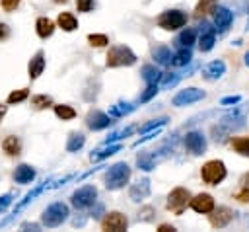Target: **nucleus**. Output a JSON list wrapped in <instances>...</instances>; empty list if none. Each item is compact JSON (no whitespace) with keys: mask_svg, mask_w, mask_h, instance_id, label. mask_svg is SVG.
<instances>
[{"mask_svg":"<svg viewBox=\"0 0 249 232\" xmlns=\"http://www.w3.org/2000/svg\"><path fill=\"white\" fill-rule=\"evenodd\" d=\"M105 64L109 68H117V66H132L136 62V55L124 47V45H115L107 51V57H105Z\"/></svg>","mask_w":249,"mask_h":232,"instance_id":"obj_1","label":"nucleus"},{"mask_svg":"<svg viewBox=\"0 0 249 232\" xmlns=\"http://www.w3.org/2000/svg\"><path fill=\"white\" fill-rule=\"evenodd\" d=\"M226 175H228V170L222 160H208L200 168V177L206 185H218L226 179Z\"/></svg>","mask_w":249,"mask_h":232,"instance_id":"obj_2","label":"nucleus"},{"mask_svg":"<svg viewBox=\"0 0 249 232\" xmlns=\"http://www.w3.org/2000/svg\"><path fill=\"white\" fill-rule=\"evenodd\" d=\"M128 179H130V168H128V164L119 162V164H115V166H111L107 170V174H105V187L115 191V189L124 187V183H128Z\"/></svg>","mask_w":249,"mask_h":232,"instance_id":"obj_3","label":"nucleus"},{"mask_svg":"<svg viewBox=\"0 0 249 232\" xmlns=\"http://www.w3.org/2000/svg\"><path fill=\"white\" fill-rule=\"evenodd\" d=\"M66 218H68V207H66L64 203H60V201H56V203L49 205V207L45 209L43 216H41V220H43V224H45L47 228L60 226Z\"/></svg>","mask_w":249,"mask_h":232,"instance_id":"obj_4","label":"nucleus"},{"mask_svg":"<svg viewBox=\"0 0 249 232\" xmlns=\"http://www.w3.org/2000/svg\"><path fill=\"white\" fill-rule=\"evenodd\" d=\"M187 23V16L181 10H165L158 16V25L165 31H175Z\"/></svg>","mask_w":249,"mask_h":232,"instance_id":"obj_5","label":"nucleus"},{"mask_svg":"<svg viewBox=\"0 0 249 232\" xmlns=\"http://www.w3.org/2000/svg\"><path fill=\"white\" fill-rule=\"evenodd\" d=\"M189 201H191V193H189V189H185V187H175L169 195H167V211H171V213H175V214H183V211L187 209V205H189Z\"/></svg>","mask_w":249,"mask_h":232,"instance_id":"obj_6","label":"nucleus"},{"mask_svg":"<svg viewBox=\"0 0 249 232\" xmlns=\"http://www.w3.org/2000/svg\"><path fill=\"white\" fill-rule=\"evenodd\" d=\"M95 197H97V189L93 185H84V187H80L72 193L70 203L76 209H88L95 203Z\"/></svg>","mask_w":249,"mask_h":232,"instance_id":"obj_7","label":"nucleus"},{"mask_svg":"<svg viewBox=\"0 0 249 232\" xmlns=\"http://www.w3.org/2000/svg\"><path fill=\"white\" fill-rule=\"evenodd\" d=\"M126 226H128V218L119 211L107 213L105 218L101 220V230L105 232H123L126 230Z\"/></svg>","mask_w":249,"mask_h":232,"instance_id":"obj_8","label":"nucleus"},{"mask_svg":"<svg viewBox=\"0 0 249 232\" xmlns=\"http://www.w3.org/2000/svg\"><path fill=\"white\" fill-rule=\"evenodd\" d=\"M185 148H187L193 156L204 154V152H206V138H204V135L198 133V131L187 133V136H185Z\"/></svg>","mask_w":249,"mask_h":232,"instance_id":"obj_9","label":"nucleus"},{"mask_svg":"<svg viewBox=\"0 0 249 232\" xmlns=\"http://www.w3.org/2000/svg\"><path fill=\"white\" fill-rule=\"evenodd\" d=\"M208 220L214 228H224L228 226L231 220H233V211L230 207H214L210 213H208Z\"/></svg>","mask_w":249,"mask_h":232,"instance_id":"obj_10","label":"nucleus"},{"mask_svg":"<svg viewBox=\"0 0 249 232\" xmlns=\"http://www.w3.org/2000/svg\"><path fill=\"white\" fill-rule=\"evenodd\" d=\"M206 94L202 92V90H198V88H187V90H181L175 97H173V105L175 107H183V105H191V103H195V101H200L202 97H204Z\"/></svg>","mask_w":249,"mask_h":232,"instance_id":"obj_11","label":"nucleus"},{"mask_svg":"<svg viewBox=\"0 0 249 232\" xmlns=\"http://www.w3.org/2000/svg\"><path fill=\"white\" fill-rule=\"evenodd\" d=\"M189 207L195 211V213H200V214H208L212 209H214V197L210 193H198L195 197H191L189 201Z\"/></svg>","mask_w":249,"mask_h":232,"instance_id":"obj_12","label":"nucleus"},{"mask_svg":"<svg viewBox=\"0 0 249 232\" xmlns=\"http://www.w3.org/2000/svg\"><path fill=\"white\" fill-rule=\"evenodd\" d=\"M216 43V27H212L210 23H202L200 27V37H198V49L202 53H208Z\"/></svg>","mask_w":249,"mask_h":232,"instance_id":"obj_13","label":"nucleus"},{"mask_svg":"<svg viewBox=\"0 0 249 232\" xmlns=\"http://www.w3.org/2000/svg\"><path fill=\"white\" fill-rule=\"evenodd\" d=\"M86 125H88L91 131H99V129H105V127L113 125V119H111L107 113L95 109V111H89V113H88V117H86Z\"/></svg>","mask_w":249,"mask_h":232,"instance_id":"obj_14","label":"nucleus"},{"mask_svg":"<svg viewBox=\"0 0 249 232\" xmlns=\"http://www.w3.org/2000/svg\"><path fill=\"white\" fill-rule=\"evenodd\" d=\"M128 195H130V199H132L134 203L144 201V199L150 195V179H148V177H142V179H138L136 183H132Z\"/></svg>","mask_w":249,"mask_h":232,"instance_id":"obj_15","label":"nucleus"},{"mask_svg":"<svg viewBox=\"0 0 249 232\" xmlns=\"http://www.w3.org/2000/svg\"><path fill=\"white\" fill-rule=\"evenodd\" d=\"M43 70H45V53L43 51H37L31 57L29 64H27V76L31 80H35V78H39L43 74Z\"/></svg>","mask_w":249,"mask_h":232,"instance_id":"obj_16","label":"nucleus"},{"mask_svg":"<svg viewBox=\"0 0 249 232\" xmlns=\"http://www.w3.org/2000/svg\"><path fill=\"white\" fill-rule=\"evenodd\" d=\"M231 19H233V16H231V12H230L228 8L216 6V10H214V27H216L218 31H226V29L230 27Z\"/></svg>","mask_w":249,"mask_h":232,"instance_id":"obj_17","label":"nucleus"},{"mask_svg":"<svg viewBox=\"0 0 249 232\" xmlns=\"http://www.w3.org/2000/svg\"><path fill=\"white\" fill-rule=\"evenodd\" d=\"M224 72H226L224 60H212V62H208V64L204 66L202 78H204V80H218V78L224 76Z\"/></svg>","mask_w":249,"mask_h":232,"instance_id":"obj_18","label":"nucleus"},{"mask_svg":"<svg viewBox=\"0 0 249 232\" xmlns=\"http://www.w3.org/2000/svg\"><path fill=\"white\" fill-rule=\"evenodd\" d=\"M2 150H4L6 156H12V158L18 156L21 152V140H19V136H16V135L6 136L2 140Z\"/></svg>","mask_w":249,"mask_h":232,"instance_id":"obj_19","label":"nucleus"},{"mask_svg":"<svg viewBox=\"0 0 249 232\" xmlns=\"http://www.w3.org/2000/svg\"><path fill=\"white\" fill-rule=\"evenodd\" d=\"M35 31H37V35H39L41 39H47V37H51L53 31H54V21L49 19V18H45V16H41V18H37V21H35Z\"/></svg>","mask_w":249,"mask_h":232,"instance_id":"obj_20","label":"nucleus"},{"mask_svg":"<svg viewBox=\"0 0 249 232\" xmlns=\"http://www.w3.org/2000/svg\"><path fill=\"white\" fill-rule=\"evenodd\" d=\"M216 6H218V0H198V4L195 6V18L196 19H202V18H206L208 14H214V10H216Z\"/></svg>","mask_w":249,"mask_h":232,"instance_id":"obj_21","label":"nucleus"},{"mask_svg":"<svg viewBox=\"0 0 249 232\" xmlns=\"http://www.w3.org/2000/svg\"><path fill=\"white\" fill-rule=\"evenodd\" d=\"M33 177H35V170L31 166H27V164H19L16 168V172H14V179L18 183H31Z\"/></svg>","mask_w":249,"mask_h":232,"instance_id":"obj_22","label":"nucleus"},{"mask_svg":"<svg viewBox=\"0 0 249 232\" xmlns=\"http://www.w3.org/2000/svg\"><path fill=\"white\" fill-rule=\"evenodd\" d=\"M56 25L62 29V31H74L78 27V19L70 14V12H60L58 18H56Z\"/></svg>","mask_w":249,"mask_h":232,"instance_id":"obj_23","label":"nucleus"},{"mask_svg":"<svg viewBox=\"0 0 249 232\" xmlns=\"http://www.w3.org/2000/svg\"><path fill=\"white\" fill-rule=\"evenodd\" d=\"M154 60H156L158 64H161V66H171L173 55H171V51H169L165 45H160V47L154 49Z\"/></svg>","mask_w":249,"mask_h":232,"instance_id":"obj_24","label":"nucleus"},{"mask_svg":"<svg viewBox=\"0 0 249 232\" xmlns=\"http://www.w3.org/2000/svg\"><path fill=\"white\" fill-rule=\"evenodd\" d=\"M195 39H196V29L189 27V29H183V31L177 35L175 45H177V49H179V47H191V45L195 43Z\"/></svg>","mask_w":249,"mask_h":232,"instance_id":"obj_25","label":"nucleus"},{"mask_svg":"<svg viewBox=\"0 0 249 232\" xmlns=\"http://www.w3.org/2000/svg\"><path fill=\"white\" fill-rule=\"evenodd\" d=\"M193 58V53H191V47H179L177 53L173 55V66H185L187 62H191Z\"/></svg>","mask_w":249,"mask_h":232,"instance_id":"obj_26","label":"nucleus"},{"mask_svg":"<svg viewBox=\"0 0 249 232\" xmlns=\"http://www.w3.org/2000/svg\"><path fill=\"white\" fill-rule=\"evenodd\" d=\"M142 78H144L146 84H158L161 80V72L156 66L146 64V66H142Z\"/></svg>","mask_w":249,"mask_h":232,"instance_id":"obj_27","label":"nucleus"},{"mask_svg":"<svg viewBox=\"0 0 249 232\" xmlns=\"http://www.w3.org/2000/svg\"><path fill=\"white\" fill-rule=\"evenodd\" d=\"M86 142V136L82 133H70L68 136V142H66V150L68 152H78Z\"/></svg>","mask_w":249,"mask_h":232,"instance_id":"obj_28","label":"nucleus"},{"mask_svg":"<svg viewBox=\"0 0 249 232\" xmlns=\"http://www.w3.org/2000/svg\"><path fill=\"white\" fill-rule=\"evenodd\" d=\"M121 150V144H109L107 142V146L105 148H97L95 152H91V160H103V158H107V156H111V154H115V152H119Z\"/></svg>","mask_w":249,"mask_h":232,"instance_id":"obj_29","label":"nucleus"},{"mask_svg":"<svg viewBox=\"0 0 249 232\" xmlns=\"http://www.w3.org/2000/svg\"><path fill=\"white\" fill-rule=\"evenodd\" d=\"M231 148L241 154V156H249V136H237L231 140Z\"/></svg>","mask_w":249,"mask_h":232,"instance_id":"obj_30","label":"nucleus"},{"mask_svg":"<svg viewBox=\"0 0 249 232\" xmlns=\"http://www.w3.org/2000/svg\"><path fill=\"white\" fill-rule=\"evenodd\" d=\"M54 115L58 117V119H62V121H70V119H74L76 117V109L74 107H70V105H54Z\"/></svg>","mask_w":249,"mask_h":232,"instance_id":"obj_31","label":"nucleus"},{"mask_svg":"<svg viewBox=\"0 0 249 232\" xmlns=\"http://www.w3.org/2000/svg\"><path fill=\"white\" fill-rule=\"evenodd\" d=\"M136 164H138V168H140V170H144V172H150V170H154V168H156V162H154V154H150V152H144V154H140V156L136 158Z\"/></svg>","mask_w":249,"mask_h":232,"instance_id":"obj_32","label":"nucleus"},{"mask_svg":"<svg viewBox=\"0 0 249 232\" xmlns=\"http://www.w3.org/2000/svg\"><path fill=\"white\" fill-rule=\"evenodd\" d=\"M31 105H33L35 109H47V107L53 105V97L47 96V94H37V96L31 97Z\"/></svg>","mask_w":249,"mask_h":232,"instance_id":"obj_33","label":"nucleus"},{"mask_svg":"<svg viewBox=\"0 0 249 232\" xmlns=\"http://www.w3.org/2000/svg\"><path fill=\"white\" fill-rule=\"evenodd\" d=\"M27 96H29V90L27 88H19V90H14V92H10L8 94V103H21L23 99H27Z\"/></svg>","mask_w":249,"mask_h":232,"instance_id":"obj_34","label":"nucleus"},{"mask_svg":"<svg viewBox=\"0 0 249 232\" xmlns=\"http://www.w3.org/2000/svg\"><path fill=\"white\" fill-rule=\"evenodd\" d=\"M130 111H134V105H132V103H123V101H119V103H115V105L111 107V115H113V117H123V115H126V113H130Z\"/></svg>","mask_w":249,"mask_h":232,"instance_id":"obj_35","label":"nucleus"},{"mask_svg":"<svg viewBox=\"0 0 249 232\" xmlns=\"http://www.w3.org/2000/svg\"><path fill=\"white\" fill-rule=\"evenodd\" d=\"M88 41H89L91 47H105V45H109V39H107L105 33H91V35H88Z\"/></svg>","mask_w":249,"mask_h":232,"instance_id":"obj_36","label":"nucleus"},{"mask_svg":"<svg viewBox=\"0 0 249 232\" xmlns=\"http://www.w3.org/2000/svg\"><path fill=\"white\" fill-rule=\"evenodd\" d=\"M158 94V84H148V88L142 92V96H140V103H144V101H148L150 97H154Z\"/></svg>","mask_w":249,"mask_h":232,"instance_id":"obj_37","label":"nucleus"},{"mask_svg":"<svg viewBox=\"0 0 249 232\" xmlns=\"http://www.w3.org/2000/svg\"><path fill=\"white\" fill-rule=\"evenodd\" d=\"M161 78H163V80H161V86H163V88H169V86H175V84L179 82L181 74H173V76H171V74H161Z\"/></svg>","mask_w":249,"mask_h":232,"instance_id":"obj_38","label":"nucleus"},{"mask_svg":"<svg viewBox=\"0 0 249 232\" xmlns=\"http://www.w3.org/2000/svg\"><path fill=\"white\" fill-rule=\"evenodd\" d=\"M165 117H161V119H156V121H152V123H148V125H144L142 129H140V133H150L152 129H160L161 125H165Z\"/></svg>","mask_w":249,"mask_h":232,"instance_id":"obj_39","label":"nucleus"},{"mask_svg":"<svg viewBox=\"0 0 249 232\" xmlns=\"http://www.w3.org/2000/svg\"><path fill=\"white\" fill-rule=\"evenodd\" d=\"M233 199L239 201V203H249V187L245 185V187H241L239 191H235V193H233Z\"/></svg>","mask_w":249,"mask_h":232,"instance_id":"obj_40","label":"nucleus"},{"mask_svg":"<svg viewBox=\"0 0 249 232\" xmlns=\"http://www.w3.org/2000/svg\"><path fill=\"white\" fill-rule=\"evenodd\" d=\"M76 10L82 12V14L93 10V0H76Z\"/></svg>","mask_w":249,"mask_h":232,"instance_id":"obj_41","label":"nucleus"},{"mask_svg":"<svg viewBox=\"0 0 249 232\" xmlns=\"http://www.w3.org/2000/svg\"><path fill=\"white\" fill-rule=\"evenodd\" d=\"M19 4H21V0H0V6L4 12H14Z\"/></svg>","mask_w":249,"mask_h":232,"instance_id":"obj_42","label":"nucleus"},{"mask_svg":"<svg viewBox=\"0 0 249 232\" xmlns=\"http://www.w3.org/2000/svg\"><path fill=\"white\" fill-rule=\"evenodd\" d=\"M10 25L8 23H4V21H0V41H6L8 37H10Z\"/></svg>","mask_w":249,"mask_h":232,"instance_id":"obj_43","label":"nucleus"},{"mask_svg":"<svg viewBox=\"0 0 249 232\" xmlns=\"http://www.w3.org/2000/svg\"><path fill=\"white\" fill-rule=\"evenodd\" d=\"M152 213H154V209H152V207H146V209H142V211L138 213V218H142V220H152Z\"/></svg>","mask_w":249,"mask_h":232,"instance_id":"obj_44","label":"nucleus"},{"mask_svg":"<svg viewBox=\"0 0 249 232\" xmlns=\"http://www.w3.org/2000/svg\"><path fill=\"white\" fill-rule=\"evenodd\" d=\"M241 101V96H228V97H222V105H230V103H239Z\"/></svg>","mask_w":249,"mask_h":232,"instance_id":"obj_45","label":"nucleus"},{"mask_svg":"<svg viewBox=\"0 0 249 232\" xmlns=\"http://www.w3.org/2000/svg\"><path fill=\"white\" fill-rule=\"evenodd\" d=\"M158 232H175V226H171V224H160Z\"/></svg>","mask_w":249,"mask_h":232,"instance_id":"obj_46","label":"nucleus"},{"mask_svg":"<svg viewBox=\"0 0 249 232\" xmlns=\"http://www.w3.org/2000/svg\"><path fill=\"white\" fill-rule=\"evenodd\" d=\"M101 211H103V207H101V205H97V209H95V211H91V216H93V218H99V216H101Z\"/></svg>","mask_w":249,"mask_h":232,"instance_id":"obj_47","label":"nucleus"},{"mask_svg":"<svg viewBox=\"0 0 249 232\" xmlns=\"http://www.w3.org/2000/svg\"><path fill=\"white\" fill-rule=\"evenodd\" d=\"M6 111H8V107H6L4 103H0V121L4 119V115H6Z\"/></svg>","mask_w":249,"mask_h":232,"instance_id":"obj_48","label":"nucleus"},{"mask_svg":"<svg viewBox=\"0 0 249 232\" xmlns=\"http://www.w3.org/2000/svg\"><path fill=\"white\" fill-rule=\"evenodd\" d=\"M245 64L249 66V53H245Z\"/></svg>","mask_w":249,"mask_h":232,"instance_id":"obj_49","label":"nucleus"},{"mask_svg":"<svg viewBox=\"0 0 249 232\" xmlns=\"http://www.w3.org/2000/svg\"><path fill=\"white\" fill-rule=\"evenodd\" d=\"M53 2H56V4H66L68 0H53Z\"/></svg>","mask_w":249,"mask_h":232,"instance_id":"obj_50","label":"nucleus"},{"mask_svg":"<svg viewBox=\"0 0 249 232\" xmlns=\"http://www.w3.org/2000/svg\"><path fill=\"white\" fill-rule=\"evenodd\" d=\"M247 29H249V23H247Z\"/></svg>","mask_w":249,"mask_h":232,"instance_id":"obj_51","label":"nucleus"}]
</instances>
